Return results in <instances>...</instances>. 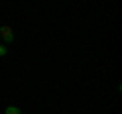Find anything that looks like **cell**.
Here are the masks:
<instances>
[{"instance_id":"6da1fadb","label":"cell","mask_w":122,"mask_h":114,"mask_svg":"<svg viewBox=\"0 0 122 114\" xmlns=\"http://www.w3.org/2000/svg\"><path fill=\"white\" fill-rule=\"evenodd\" d=\"M0 37L6 41V43H12L14 41V33H12V26L4 25V26H0Z\"/></svg>"},{"instance_id":"7a4b0ae2","label":"cell","mask_w":122,"mask_h":114,"mask_svg":"<svg viewBox=\"0 0 122 114\" xmlns=\"http://www.w3.org/2000/svg\"><path fill=\"white\" fill-rule=\"evenodd\" d=\"M4 114H22V110L18 108V106H6Z\"/></svg>"},{"instance_id":"3957f363","label":"cell","mask_w":122,"mask_h":114,"mask_svg":"<svg viewBox=\"0 0 122 114\" xmlns=\"http://www.w3.org/2000/svg\"><path fill=\"white\" fill-rule=\"evenodd\" d=\"M6 53H8V49H6V45H0V57H4Z\"/></svg>"}]
</instances>
